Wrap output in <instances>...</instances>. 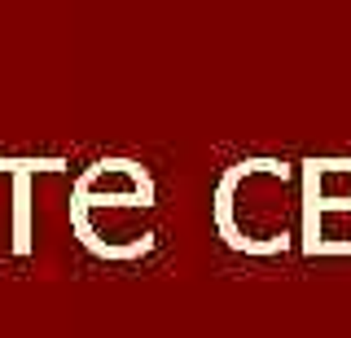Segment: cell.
<instances>
[{"mask_svg": "<svg viewBox=\"0 0 351 338\" xmlns=\"http://www.w3.org/2000/svg\"><path fill=\"white\" fill-rule=\"evenodd\" d=\"M307 250H351V202H303Z\"/></svg>", "mask_w": 351, "mask_h": 338, "instance_id": "cell-4", "label": "cell"}, {"mask_svg": "<svg viewBox=\"0 0 351 338\" xmlns=\"http://www.w3.org/2000/svg\"><path fill=\"white\" fill-rule=\"evenodd\" d=\"M14 255L31 250V171H14Z\"/></svg>", "mask_w": 351, "mask_h": 338, "instance_id": "cell-5", "label": "cell"}, {"mask_svg": "<svg viewBox=\"0 0 351 338\" xmlns=\"http://www.w3.org/2000/svg\"><path fill=\"white\" fill-rule=\"evenodd\" d=\"M88 206H154V180L132 158H97L75 180V198Z\"/></svg>", "mask_w": 351, "mask_h": 338, "instance_id": "cell-3", "label": "cell"}, {"mask_svg": "<svg viewBox=\"0 0 351 338\" xmlns=\"http://www.w3.org/2000/svg\"><path fill=\"white\" fill-rule=\"evenodd\" d=\"M66 158H9L0 154V176H14V171H31V176H40V171H62Z\"/></svg>", "mask_w": 351, "mask_h": 338, "instance_id": "cell-6", "label": "cell"}, {"mask_svg": "<svg viewBox=\"0 0 351 338\" xmlns=\"http://www.w3.org/2000/svg\"><path fill=\"white\" fill-rule=\"evenodd\" d=\"M303 211V184L294 167L277 158H246L219 176L215 228L233 250L277 255L290 246L294 220Z\"/></svg>", "mask_w": 351, "mask_h": 338, "instance_id": "cell-1", "label": "cell"}, {"mask_svg": "<svg viewBox=\"0 0 351 338\" xmlns=\"http://www.w3.org/2000/svg\"><path fill=\"white\" fill-rule=\"evenodd\" d=\"M154 206H88L71 202V224L80 242L101 259H141L154 246Z\"/></svg>", "mask_w": 351, "mask_h": 338, "instance_id": "cell-2", "label": "cell"}]
</instances>
